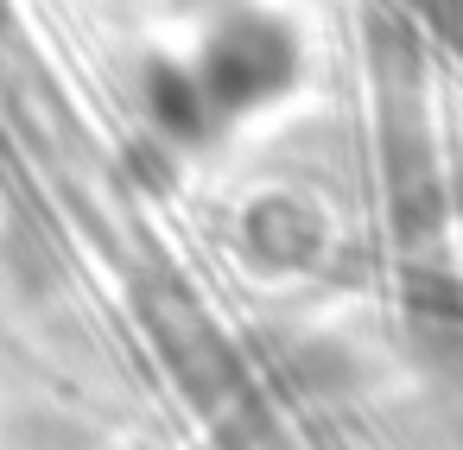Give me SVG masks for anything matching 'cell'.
<instances>
[{"instance_id":"obj_1","label":"cell","mask_w":463,"mask_h":450,"mask_svg":"<svg viewBox=\"0 0 463 450\" xmlns=\"http://www.w3.org/2000/svg\"><path fill=\"white\" fill-rule=\"evenodd\" d=\"M134 311L165 361V374L184 387V399H197L203 412H216L235 387H241V355L235 342L216 330V317L197 305V292L178 273H153L134 286Z\"/></svg>"},{"instance_id":"obj_2","label":"cell","mask_w":463,"mask_h":450,"mask_svg":"<svg viewBox=\"0 0 463 450\" xmlns=\"http://www.w3.org/2000/svg\"><path fill=\"white\" fill-rule=\"evenodd\" d=\"M286 77H292V39L273 20H235L197 64L203 102H222V108H241V102L279 89Z\"/></svg>"},{"instance_id":"obj_3","label":"cell","mask_w":463,"mask_h":450,"mask_svg":"<svg viewBox=\"0 0 463 450\" xmlns=\"http://www.w3.org/2000/svg\"><path fill=\"white\" fill-rule=\"evenodd\" d=\"M241 241H248V260H260L273 273H292V267H311L324 254V222L292 197H260L241 222Z\"/></svg>"},{"instance_id":"obj_4","label":"cell","mask_w":463,"mask_h":450,"mask_svg":"<svg viewBox=\"0 0 463 450\" xmlns=\"http://www.w3.org/2000/svg\"><path fill=\"white\" fill-rule=\"evenodd\" d=\"M279 374H286V387L305 393V399H330V393L355 387V361H349L336 342H292V349L279 355Z\"/></svg>"},{"instance_id":"obj_5","label":"cell","mask_w":463,"mask_h":450,"mask_svg":"<svg viewBox=\"0 0 463 450\" xmlns=\"http://www.w3.org/2000/svg\"><path fill=\"white\" fill-rule=\"evenodd\" d=\"M412 7H419L444 39H457V45H463V0H412Z\"/></svg>"}]
</instances>
